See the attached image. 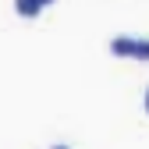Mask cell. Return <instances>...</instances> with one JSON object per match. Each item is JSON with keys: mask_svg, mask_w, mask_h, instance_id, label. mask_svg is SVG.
<instances>
[{"mask_svg": "<svg viewBox=\"0 0 149 149\" xmlns=\"http://www.w3.org/2000/svg\"><path fill=\"white\" fill-rule=\"evenodd\" d=\"M132 50H135V36H114L110 39V53L114 57H132Z\"/></svg>", "mask_w": 149, "mask_h": 149, "instance_id": "1", "label": "cell"}, {"mask_svg": "<svg viewBox=\"0 0 149 149\" xmlns=\"http://www.w3.org/2000/svg\"><path fill=\"white\" fill-rule=\"evenodd\" d=\"M14 11L22 14V18H39L46 7L39 4V0H14Z\"/></svg>", "mask_w": 149, "mask_h": 149, "instance_id": "2", "label": "cell"}, {"mask_svg": "<svg viewBox=\"0 0 149 149\" xmlns=\"http://www.w3.org/2000/svg\"><path fill=\"white\" fill-rule=\"evenodd\" d=\"M132 61L149 64V36H135V50H132Z\"/></svg>", "mask_w": 149, "mask_h": 149, "instance_id": "3", "label": "cell"}, {"mask_svg": "<svg viewBox=\"0 0 149 149\" xmlns=\"http://www.w3.org/2000/svg\"><path fill=\"white\" fill-rule=\"evenodd\" d=\"M146 114H149V89H146Z\"/></svg>", "mask_w": 149, "mask_h": 149, "instance_id": "5", "label": "cell"}, {"mask_svg": "<svg viewBox=\"0 0 149 149\" xmlns=\"http://www.w3.org/2000/svg\"><path fill=\"white\" fill-rule=\"evenodd\" d=\"M50 149H71V146H64V142H57V146H50Z\"/></svg>", "mask_w": 149, "mask_h": 149, "instance_id": "4", "label": "cell"}]
</instances>
